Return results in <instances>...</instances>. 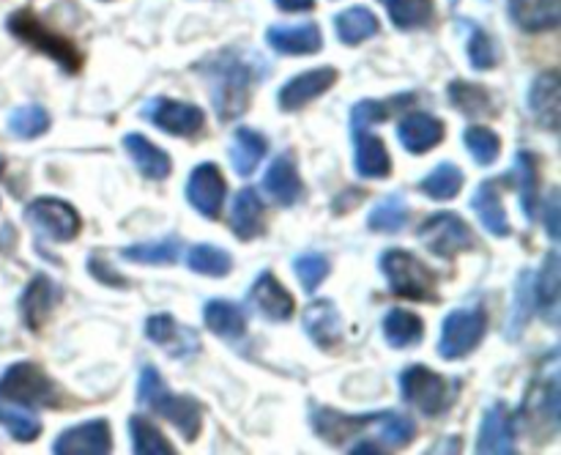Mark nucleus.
I'll return each instance as SVG.
<instances>
[{
	"label": "nucleus",
	"mask_w": 561,
	"mask_h": 455,
	"mask_svg": "<svg viewBox=\"0 0 561 455\" xmlns=\"http://www.w3.org/2000/svg\"><path fill=\"white\" fill-rule=\"evenodd\" d=\"M58 302H60L58 285H55L47 274H36L20 299V310H22V318H25L27 329L38 332Z\"/></svg>",
	"instance_id": "nucleus-19"
},
{
	"label": "nucleus",
	"mask_w": 561,
	"mask_h": 455,
	"mask_svg": "<svg viewBox=\"0 0 561 455\" xmlns=\"http://www.w3.org/2000/svg\"><path fill=\"white\" fill-rule=\"evenodd\" d=\"M444 132H447L444 121L431 113H411L398 124L400 146L411 153H427L436 148L444 140Z\"/></svg>",
	"instance_id": "nucleus-18"
},
{
	"label": "nucleus",
	"mask_w": 561,
	"mask_h": 455,
	"mask_svg": "<svg viewBox=\"0 0 561 455\" xmlns=\"http://www.w3.org/2000/svg\"><path fill=\"white\" fill-rule=\"evenodd\" d=\"M460 186H463V170L453 162L438 164L433 173H427L425 179L420 181V190L425 192L427 197H433V201H449V197L458 195Z\"/></svg>",
	"instance_id": "nucleus-40"
},
{
	"label": "nucleus",
	"mask_w": 561,
	"mask_h": 455,
	"mask_svg": "<svg viewBox=\"0 0 561 455\" xmlns=\"http://www.w3.org/2000/svg\"><path fill=\"white\" fill-rule=\"evenodd\" d=\"M420 241L438 258H458L460 252H469L477 247L474 234L466 225L463 217H458L455 212H438L431 214L425 223L420 225Z\"/></svg>",
	"instance_id": "nucleus-7"
},
{
	"label": "nucleus",
	"mask_w": 561,
	"mask_h": 455,
	"mask_svg": "<svg viewBox=\"0 0 561 455\" xmlns=\"http://www.w3.org/2000/svg\"><path fill=\"white\" fill-rule=\"evenodd\" d=\"M113 450L107 420H88L82 425L66 428L53 444L58 455H107Z\"/></svg>",
	"instance_id": "nucleus-13"
},
{
	"label": "nucleus",
	"mask_w": 561,
	"mask_h": 455,
	"mask_svg": "<svg viewBox=\"0 0 561 455\" xmlns=\"http://www.w3.org/2000/svg\"><path fill=\"white\" fill-rule=\"evenodd\" d=\"M337 77H340V71L334 69V66L307 69V71H301V75L290 77V80L285 82L277 93L279 110H285V113H296V110L307 107L312 99L323 96V93H327L329 88L337 82Z\"/></svg>",
	"instance_id": "nucleus-11"
},
{
	"label": "nucleus",
	"mask_w": 561,
	"mask_h": 455,
	"mask_svg": "<svg viewBox=\"0 0 561 455\" xmlns=\"http://www.w3.org/2000/svg\"><path fill=\"white\" fill-rule=\"evenodd\" d=\"M559 93H561V80L557 71H542L540 77H535L529 91V107L535 113L537 124L546 126V129H557L559 126Z\"/></svg>",
	"instance_id": "nucleus-24"
},
{
	"label": "nucleus",
	"mask_w": 561,
	"mask_h": 455,
	"mask_svg": "<svg viewBox=\"0 0 561 455\" xmlns=\"http://www.w3.org/2000/svg\"><path fill=\"white\" fill-rule=\"evenodd\" d=\"M557 212H559V192L553 190L551 192V201H548V236H551L553 241L559 239V217H557Z\"/></svg>",
	"instance_id": "nucleus-50"
},
{
	"label": "nucleus",
	"mask_w": 561,
	"mask_h": 455,
	"mask_svg": "<svg viewBox=\"0 0 561 455\" xmlns=\"http://www.w3.org/2000/svg\"><path fill=\"white\" fill-rule=\"evenodd\" d=\"M334 25H337V36L343 44H362L367 38H373L381 27L378 16L373 14L365 5H354V9H345L343 14L334 16Z\"/></svg>",
	"instance_id": "nucleus-33"
},
{
	"label": "nucleus",
	"mask_w": 561,
	"mask_h": 455,
	"mask_svg": "<svg viewBox=\"0 0 561 455\" xmlns=\"http://www.w3.org/2000/svg\"><path fill=\"white\" fill-rule=\"evenodd\" d=\"M124 148H126V153H129L131 162L137 164V170H140L146 179L162 181V179H168L170 170H173L170 153H164L162 148L153 146L148 137L137 135V132H129V135H124Z\"/></svg>",
	"instance_id": "nucleus-23"
},
{
	"label": "nucleus",
	"mask_w": 561,
	"mask_h": 455,
	"mask_svg": "<svg viewBox=\"0 0 561 455\" xmlns=\"http://www.w3.org/2000/svg\"><path fill=\"white\" fill-rule=\"evenodd\" d=\"M197 71L211 82V99L219 121H230L250 107L252 88L266 80L268 66L261 55L228 47L201 60Z\"/></svg>",
	"instance_id": "nucleus-1"
},
{
	"label": "nucleus",
	"mask_w": 561,
	"mask_h": 455,
	"mask_svg": "<svg viewBox=\"0 0 561 455\" xmlns=\"http://www.w3.org/2000/svg\"><path fill=\"white\" fill-rule=\"evenodd\" d=\"M88 272H91V277H96L99 283L104 285H115V288H124L126 285V280L121 277V274H115L113 269H110V263L99 255L88 258Z\"/></svg>",
	"instance_id": "nucleus-49"
},
{
	"label": "nucleus",
	"mask_w": 561,
	"mask_h": 455,
	"mask_svg": "<svg viewBox=\"0 0 561 455\" xmlns=\"http://www.w3.org/2000/svg\"><path fill=\"white\" fill-rule=\"evenodd\" d=\"M121 255L131 263H157V266H168L179 258V241L175 239H159L148 241V244H131L121 250Z\"/></svg>",
	"instance_id": "nucleus-42"
},
{
	"label": "nucleus",
	"mask_w": 561,
	"mask_h": 455,
	"mask_svg": "<svg viewBox=\"0 0 561 455\" xmlns=\"http://www.w3.org/2000/svg\"><path fill=\"white\" fill-rule=\"evenodd\" d=\"M524 417L531 425H540L548 422L551 428H557L559 422V376L551 373L548 378H540L535 384V389L529 393L524 403Z\"/></svg>",
	"instance_id": "nucleus-27"
},
{
	"label": "nucleus",
	"mask_w": 561,
	"mask_h": 455,
	"mask_svg": "<svg viewBox=\"0 0 561 455\" xmlns=\"http://www.w3.org/2000/svg\"><path fill=\"white\" fill-rule=\"evenodd\" d=\"M488 329V316L482 310H455L444 318L438 356L442 360H463L482 343Z\"/></svg>",
	"instance_id": "nucleus-8"
},
{
	"label": "nucleus",
	"mask_w": 561,
	"mask_h": 455,
	"mask_svg": "<svg viewBox=\"0 0 561 455\" xmlns=\"http://www.w3.org/2000/svg\"><path fill=\"white\" fill-rule=\"evenodd\" d=\"M146 334L151 343L168 351L170 356H190L201 351V340H197L195 329L179 323L170 312H157V316L148 318Z\"/></svg>",
	"instance_id": "nucleus-14"
},
{
	"label": "nucleus",
	"mask_w": 561,
	"mask_h": 455,
	"mask_svg": "<svg viewBox=\"0 0 561 455\" xmlns=\"http://www.w3.org/2000/svg\"><path fill=\"white\" fill-rule=\"evenodd\" d=\"M559 288H561L559 255L557 252H548L546 263H542L540 274H537V280H535V288H531V294H535V302H537V307H540V312L551 323L557 321V312H559Z\"/></svg>",
	"instance_id": "nucleus-32"
},
{
	"label": "nucleus",
	"mask_w": 561,
	"mask_h": 455,
	"mask_svg": "<svg viewBox=\"0 0 561 455\" xmlns=\"http://www.w3.org/2000/svg\"><path fill=\"white\" fill-rule=\"evenodd\" d=\"M0 398L20 406H58V387L33 362H14L0 376Z\"/></svg>",
	"instance_id": "nucleus-6"
},
{
	"label": "nucleus",
	"mask_w": 561,
	"mask_h": 455,
	"mask_svg": "<svg viewBox=\"0 0 561 455\" xmlns=\"http://www.w3.org/2000/svg\"><path fill=\"white\" fill-rule=\"evenodd\" d=\"M383 340H387L392 349H414L416 343L425 334V321H422L416 312L403 310V307H394L383 316Z\"/></svg>",
	"instance_id": "nucleus-29"
},
{
	"label": "nucleus",
	"mask_w": 561,
	"mask_h": 455,
	"mask_svg": "<svg viewBox=\"0 0 561 455\" xmlns=\"http://www.w3.org/2000/svg\"><path fill=\"white\" fill-rule=\"evenodd\" d=\"M515 175H518V192H520V208H524L526 219L535 223L537 208H540V168H537V157L531 151H520L518 162H515Z\"/></svg>",
	"instance_id": "nucleus-34"
},
{
	"label": "nucleus",
	"mask_w": 561,
	"mask_h": 455,
	"mask_svg": "<svg viewBox=\"0 0 561 455\" xmlns=\"http://www.w3.org/2000/svg\"><path fill=\"white\" fill-rule=\"evenodd\" d=\"M203 318H206V327L225 340H236L247 332V316L236 302H228V299L206 302V307H203Z\"/></svg>",
	"instance_id": "nucleus-30"
},
{
	"label": "nucleus",
	"mask_w": 561,
	"mask_h": 455,
	"mask_svg": "<svg viewBox=\"0 0 561 455\" xmlns=\"http://www.w3.org/2000/svg\"><path fill=\"white\" fill-rule=\"evenodd\" d=\"M263 219H266V212H263L261 195L255 190H241L239 195L233 197V212H230V230L239 236L241 241H250L255 236L263 234Z\"/></svg>",
	"instance_id": "nucleus-26"
},
{
	"label": "nucleus",
	"mask_w": 561,
	"mask_h": 455,
	"mask_svg": "<svg viewBox=\"0 0 561 455\" xmlns=\"http://www.w3.org/2000/svg\"><path fill=\"white\" fill-rule=\"evenodd\" d=\"M268 143L261 132L250 129V126H241L233 135V146H230V162L239 175L255 173V168L261 164V159L266 157Z\"/></svg>",
	"instance_id": "nucleus-31"
},
{
	"label": "nucleus",
	"mask_w": 561,
	"mask_h": 455,
	"mask_svg": "<svg viewBox=\"0 0 561 455\" xmlns=\"http://www.w3.org/2000/svg\"><path fill=\"white\" fill-rule=\"evenodd\" d=\"M409 206L400 195H389L378 203L376 208L367 217V225H370L373 234H400L409 223Z\"/></svg>",
	"instance_id": "nucleus-39"
},
{
	"label": "nucleus",
	"mask_w": 561,
	"mask_h": 455,
	"mask_svg": "<svg viewBox=\"0 0 561 455\" xmlns=\"http://www.w3.org/2000/svg\"><path fill=\"white\" fill-rule=\"evenodd\" d=\"M301 323H305V332L310 334L312 343L321 345V349H334L343 340V316L332 299L310 302L305 307Z\"/></svg>",
	"instance_id": "nucleus-16"
},
{
	"label": "nucleus",
	"mask_w": 561,
	"mask_h": 455,
	"mask_svg": "<svg viewBox=\"0 0 561 455\" xmlns=\"http://www.w3.org/2000/svg\"><path fill=\"white\" fill-rule=\"evenodd\" d=\"M186 266L195 274H206V277H225L233 269V258L217 244H197L186 255Z\"/></svg>",
	"instance_id": "nucleus-38"
},
{
	"label": "nucleus",
	"mask_w": 561,
	"mask_h": 455,
	"mask_svg": "<svg viewBox=\"0 0 561 455\" xmlns=\"http://www.w3.org/2000/svg\"><path fill=\"white\" fill-rule=\"evenodd\" d=\"M381 272L394 296L416 302H436V274L425 261L405 250H387L381 255Z\"/></svg>",
	"instance_id": "nucleus-3"
},
{
	"label": "nucleus",
	"mask_w": 561,
	"mask_h": 455,
	"mask_svg": "<svg viewBox=\"0 0 561 455\" xmlns=\"http://www.w3.org/2000/svg\"><path fill=\"white\" fill-rule=\"evenodd\" d=\"M9 31L14 33L20 42L31 44V47L38 49V53L49 55V58H53L58 66H64V71H69V75L80 71L82 58H80V53H77L75 44H71L69 38L60 36V33L49 31V27L44 25V22L33 14V11L22 9V11H16V14H11Z\"/></svg>",
	"instance_id": "nucleus-5"
},
{
	"label": "nucleus",
	"mask_w": 561,
	"mask_h": 455,
	"mask_svg": "<svg viewBox=\"0 0 561 455\" xmlns=\"http://www.w3.org/2000/svg\"><path fill=\"white\" fill-rule=\"evenodd\" d=\"M263 190L272 195V201H277L279 206H294L301 197V175L296 168V159L290 151H283L272 162V168L263 175Z\"/></svg>",
	"instance_id": "nucleus-20"
},
{
	"label": "nucleus",
	"mask_w": 561,
	"mask_h": 455,
	"mask_svg": "<svg viewBox=\"0 0 561 455\" xmlns=\"http://www.w3.org/2000/svg\"><path fill=\"white\" fill-rule=\"evenodd\" d=\"M137 395H140V400L153 411V414H159L162 420L173 422L186 442H195V439L201 436V428H203L201 406H197L192 398L175 395L173 389L164 387V382H162V376H159L157 367H151V365L142 367L140 384H137Z\"/></svg>",
	"instance_id": "nucleus-2"
},
{
	"label": "nucleus",
	"mask_w": 561,
	"mask_h": 455,
	"mask_svg": "<svg viewBox=\"0 0 561 455\" xmlns=\"http://www.w3.org/2000/svg\"><path fill=\"white\" fill-rule=\"evenodd\" d=\"M25 219L33 225V230L49 236L53 241H71L82 228L77 208L60 197H36L25 208Z\"/></svg>",
	"instance_id": "nucleus-9"
},
{
	"label": "nucleus",
	"mask_w": 561,
	"mask_h": 455,
	"mask_svg": "<svg viewBox=\"0 0 561 455\" xmlns=\"http://www.w3.org/2000/svg\"><path fill=\"white\" fill-rule=\"evenodd\" d=\"M225 192H228V186H225V179L217 164H197L190 173V181H186V201L192 203V208L197 214H203L208 219L219 217Z\"/></svg>",
	"instance_id": "nucleus-12"
},
{
	"label": "nucleus",
	"mask_w": 561,
	"mask_h": 455,
	"mask_svg": "<svg viewBox=\"0 0 561 455\" xmlns=\"http://www.w3.org/2000/svg\"><path fill=\"white\" fill-rule=\"evenodd\" d=\"M250 302L263 318H268V321L283 323L296 312L294 296L285 291V285L279 283L272 272H263L261 277L255 280V285H252L250 291Z\"/></svg>",
	"instance_id": "nucleus-17"
},
{
	"label": "nucleus",
	"mask_w": 561,
	"mask_h": 455,
	"mask_svg": "<svg viewBox=\"0 0 561 455\" xmlns=\"http://www.w3.org/2000/svg\"><path fill=\"white\" fill-rule=\"evenodd\" d=\"M129 436L137 455H173V444L164 439V433L146 417H129Z\"/></svg>",
	"instance_id": "nucleus-37"
},
{
	"label": "nucleus",
	"mask_w": 561,
	"mask_h": 455,
	"mask_svg": "<svg viewBox=\"0 0 561 455\" xmlns=\"http://www.w3.org/2000/svg\"><path fill=\"white\" fill-rule=\"evenodd\" d=\"M356 173L362 179H387L392 173V157L378 135L367 129H356Z\"/></svg>",
	"instance_id": "nucleus-22"
},
{
	"label": "nucleus",
	"mask_w": 561,
	"mask_h": 455,
	"mask_svg": "<svg viewBox=\"0 0 561 455\" xmlns=\"http://www.w3.org/2000/svg\"><path fill=\"white\" fill-rule=\"evenodd\" d=\"M266 42L283 55H316L323 47V33L316 22L268 27Z\"/></svg>",
	"instance_id": "nucleus-21"
},
{
	"label": "nucleus",
	"mask_w": 561,
	"mask_h": 455,
	"mask_svg": "<svg viewBox=\"0 0 561 455\" xmlns=\"http://www.w3.org/2000/svg\"><path fill=\"white\" fill-rule=\"evenodd\" d=\"M0 425L16 439V442H33L42 433V422L33 414L27 406L11 403V400L0 398Z\"/></svg>",
	"instance_id": "nucleus-36"
},
{
	"label": "nucleus",
	"mask_w": 561,
	"mask_h": 455,
	"mask_svg": "<svg viewBox=\"0 0 561 455\" xmlns=\"http://www.w3.org/2000/svg\"><path fill=\"white\" fill-rule=\"evenodd\" d=\"M389 118V104L376 102V99H365V102H356L351 110V129H370L373 124H381Z\"/></svg>",
	"instance_id": "nucleus-48"
},
{
	"label": "nucleus",
	"mask_w": 561,
	"mask_h": 455,
	"mask_svg": "<svg viewBox=\"0 0 561 455\" xmlns=\"http://www.w3.org/2000/svg\"><path fill=\"white\" fill-rule=\"evenodd\" d=\"M142 118L151 121L157 129L168 132L175 137H192L203 129L206 115L197 104L179 102V99H151L142 107Z\"/></svg>",
	"instance_id": "nucleus-10"
},
{
	"label": "nucleus",
	"mask_w": 561,
	"mask_h": 455,
	"mask_svg": "<svg viewBox=\"0 0 561 455\" xmlns=\"http://www.w3.org/2000/svg\"><path fill=\"white\" fill-rule=\"evenodd\" d=\"M294 269H296V277H299L301 288H305L307 294H312V291H316L318 285L329 277V261H327V255H321V252H305V255L296 258Z\"/></svg>",
	"instance_id": "nucleus-45"
},
{
	"label": "nucleus",
	"mask_w": 561,
	"mask_h": 455,
	"mask_svg": "<svg viewBox=\"0 0 561 455\" xmlns=\"http://www.w3.org/2000/svg\"><path fill=\"white\" fill-rule=\"evenodd\" d=\"M469 60L474 69L488 71L499 64V47L480 25H469Z\"/></svg>",
	"instance_id": "nucleus-47"
},
{
	"label": "nucleus",
	"mask_w": 561,
	"mask_h": 455,
	"mask_svg": "<svg viewBox=\"0 0 561 455\" xmlns=\"http://www.w3.org/2000/svg\"><path fill=\"white\" fill-rule=\"evenodd\" d=\"M463 140L471 157L480 164H493L496 162L499 151H502V140H499L496 132L488 129V126H469V129L463 132Z\"/></svg>",
	"instance_id": "nucleus-44"
},
{
	"label": "nucleus",
	"mask_w": 561,
	"mask_h": 455,
	"mask_svg": "<svg viewBox=\"0 0 561 455\" xmlns=\"http://www.w3.org/2000/svg\"><path fill=\"white\" fill-rule=\"evenodd\" d=\"M471 208L477 212V217H480V223L485 225L488 234L499 236V239H504V236H510V217L507 212H504V203L502 197H499V190H496V181H482L480 186H477L474 197H471Z\"/></svg>",
	"instance_id": "nucleus-25"
},
{
	"label": "nucleus",
	"mask_w": 561,
	"mask_h": 455,
	"mask_svg": "<svg viewBox=\"0 0 561 455\" xmlns=\"http://www.w3.org/2000/svg\"><path fill=\"white\" fill-rule=\"evenodd\" d=\"M510 16L526 33L553 31L559 25V0H510Z\"/></svg>",
	"instance_id": "nucleus-28"
},
{
	"label": "nucleus",
	"mask_w": 561,
	"mask_h": 455,
	"mask_svg": "<svg viewBox=\"0 0 561 455\" xmlns=\"http://www.w3.org/2000/svg\"><path fill=\"white\" fill-rule=\"evenodd\" d=\"M9 129L20 140H33V137L44 135L49 129L47 110L38 107V104H22L9 115Z\"/></svg>",
	"instance_id": "nucleus-41"
},
{
	"label": "nucleus",
	"mask_w": 561,
	"mask_h": 455,
	"mask_svg": "<svg viewBox=\"0 0 561 455\" xmlns=\"http://www.w3.org/2000/svg\"><path fill=\"white\" fill-rule=\"evenodd\" d=\"M400 393H403L405 403L416 406L422 414L436 417L453 409L455 395H458V384L449 378L438 376L436 371L425 365H411L400 373Z\"/></svg>",
	"instance_id": "nucleus-4"
},
{
	"label": "nucleus",
	"mask_w": 561,
	"mask_h": 455,
	"mask_svg": "<svg viewBox=\"0 0 561 455\" xmlns=\"http://www.w3.org/2000/svg\"><path fill=\"white\" fill-rule=\"evenodd\" d=\"M449 102L455 110L463 115H493L496 113V102H493L491 91L482 86H474L469 80L449 82Z\"/></svg>",
	"instance_id": "nucleus-35"
},
{
	"label": "nucleus",
	"mask_w": 561,
	"mask_h": 455,
	"mask_svg": "<svg viewBox=\"0 0 561 455\" xmlns=\"http://www.w3.org/2000/svg\"><path fill=\"white\" fill-rule=\"evenodd\" d=\"M3 168H5V162H3V157H0V173H3Z\"/></svg>",
	"instance_id": "nucleus-52"
},
{
	"label": "nucleus",
	"mask_w": 561,
	"mask_h": 455,
	"mask_svg": "<svg viewBox=\"0 0 561 455\" xmlns=\"http://www.w3.org/2000/svg\"><path fill=\"white\" fill-rule=\"evenodd\" d=\"M477 453L485 455H510L515 453V417L504 403L491 406L482 417L480 436H477Z\"/></svg>",
	"instance_id": "nucleus-15"
},
{
	"label": "nucleus",
	"mask_w": 561,
	"mask_h": 455,
	"mask_svg": "<svg viewBox=\"0 0 561 455\" xmlns=\"http://www.w3.org/2000/svg\"><path fill=\"white\" fill-rule=\"evenodd\" d=\"M378 433H381V439L389 444V447H405L409 442H414L416 425L411 417L400 414V411H383V420H381V428H378Z\"/></svg>",
	"instance_id": "nucleus-46"
},
{
	"label": "nucleus",
	"mask_w": 561,
	"mask_h": 455,
	"mask_svg": "<svg viewBox=\"0 0 561 455\" xmlns=\"http://www.w3.org/2000/svg\"><path fill=\"white\" fill-rule=\"evenodd\" d=\"M274 5H277L279 11L294 14V11H310L312 5H316V0H274Z\"/></svg>",
	"instance_id": "nucleus-51"
},
{
	"label": "nucleus",
	"mask_w": 561,
	"mask_h": 455,
	"mask_svg": "<svg viewBox=\"0 0 561 455\" xmlns=\"http://www.w3.org/2000/svg\"><path fill=\"white\" fill-rule=\"evenodd\" d=\"M389 20L398 27H422L433 20V0H387Z\"/></svg>",
	"instance_id": "nucleus-43"
}]
</instances>
